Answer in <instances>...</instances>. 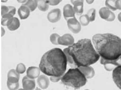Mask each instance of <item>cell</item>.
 I'll list each match as a JSON object with an SVG mask.
<instances>
[{
  "instance_id": "1",
  "label": "cell",
  "mask_w": 121,
  "mask_h": 90,
  "mask_svg": "<svg viewBox=\"0 0 121 90\" xmlns=\"http://www.w3.org/2000/svg\"><path fill=\"white\" fill-rule=\"evenodd\" d=\"M67 64V57L63 51L54 48L43 55L39 68L45 75L51 77H62L66 72Z\"/></svg>"
},
{
  "instance_id": "2",
  "label": "cell",
  "mask_w": 121,
  "mask_h": 90,
  "mask_svg": "<svg viewBox=\"0 0 121 90\" xmlns=\"http://www.w3.org/2000/svg\"><path fill=\"white\" fill-rule=\"evenodd\" d=\"M93 45L101 58L115 61L121 57V38L114 34H98L92 38Z\"/></svg>"
},
{
  "instance_id": "3",
  "label": "cell",
  "mask_w": 121,
  "mask_h": 90,
  "mask_svg": "<svg viewBox=\"0 0 121 90\" xmlns=\"http://www.w3.org/2000/svg\"><path fill=\"white\" fill-rule=\"evenodd\" d=\"M67 49L78 68L91 65L97 62L100 57L94 49L90 39L78 40L76 43L69 46Z\"/></svg>"
},
{
  "instance_id": "4",
  "label": "cell",
  "mask_w": 121,
  "mask_h": 90,
  "mask_svg": "<svg viewBox=\"0 0 121 90\" xmlns=\"http://www.w3.org/2000/svg\"><path fill=\"white\" fill-rule=\"evenodd\" d=\"M61 81L63 85L78 90L86 85L87 79L78 68H74L69 69L65 73Z\"/></svg>"
},
{
  "instance_id": "5",
  "label": "cell",
  "mask_w": 121,
  "mask_h": 90,
  "mask_svg": "<svg viewBox=\"0 0 121 90\" xmlns=\"http://www.w3.org/2000/svg\"><path fill=\"white\" fill-rule=\"evenodd\" d=\"M100 64L104 65V68L107 71H111L117 66L121 65V59L119 58L115 61H110L100 58Z\"/></svg>"
},
{
  "instance_id": "6",
  "label": "cell",
  "mask_w": 121,
  "mask_h": 90,
  "mask_svg": "<svg viewBox=\"0 0 121 90\" xmlns=\"http://www.w3.org/2000/svg\"><path fill=\"white\" fill-rule=\"evenodd\" d=\"M16 13V8L13 6H6L2 5L1 7L2 19H9L13 17Z\"/></svg>"
},
{
  "instance_id": "7",
  "label": "cell",
  "mask_w": 121,
  "mask_h": 90,
  "mask_svg": "<svg viewBox=\"0 0 121 90\" xmlns=\"http://www.w3.org/2000/svg\"><path fill=\"white\" fill-rule=\"evenodd\" d=\"M99 15L102 19L109 22L113 21L116 19L114 13L106 7L100 9Z\"/></svg>"
},
{
  "instance_id": "8",
  "label": "cell",
  "mask_w": 121,
  "mask_h": 90,
  "mask_svg": "<svg viewBox=\"0 0 121 90\" xmlns=\"http://www.w3.org/2000/svg\"><path fill=\"white\" fill-rule=\"evenodd\" d=\"M67 26L69 30L73 34H78L81 30V24L76 18H71L67 21Z\"/></svg>"
},
{
  "instance_id": "9",
  "label": "cell",
  "mask_w": 121,
  "mask_h": 90,
  "mask_svg": "<svg viewBox=\"0 0 121 90\" xmlns=\"http://www.w3.org/2000/svg\"><path fill=\"white\" fill-rule=\"evenodd\" d=\"M58 45H63L66 46H71L74 44L73 37L71 34H63L62 36H60L58 38Z\"/></svg>"
},
{
  "instance_id": "10",
  "label": "cell",
  "mask_w": 121,
  "mask_h": 90,
  "mask_svg": "<svg viewBox=\"0 0 121 90\" xmlns=\"http://www.w3.org/2000/svg\"><path fill=\"white\" fill-rule=\"evenodd\" d=\"M61 18V11L59 8H54L51 10L47 15V19L51 23H56Z\"/></svg>"
},
{
  "instance_id": "11",
  "label": "cell",
  "mask_w": 121,
  "mask_h": 90,
  "mask_svg": "<svg viewBox=\"0 0 121 90\" xmlns=\"http://www.w3.org/2000/svg\"><path fill=\"white\" fill-rule=\"evenodd\" d=\"M112 78L116 86L121 90V65L113 70Z\"/></svg>"
},
{
  "instance_id": "12",
  "label": "cell",
  "mask_w": 121,
  "mask_h": 90,
  "mask_svg": "<svg viewBox=\"0 0 121 90\" xmlns=\"http://www.w3.org/2000/svg\"><path fill=\"white\" fill-rule=\"evenodd\" d=\"M22 84L23 89L25 90H34L35 88V82L34 79H30L24 76L22 79Z\"/></svg>"
},
{
  "instance_id": "13",
  "label": "cell",
  "mask_w": 121,
  "mask_h": 90,
  "mask_svg": "<svg viewBox=\"0 0 121 90\" xmlns=\"http://www.w3.org/2000/svg\"><path fill=\"white\" fill-rule=\"evenodd\" d=\"M63 16L65 19L67 21L69 18H75V12L73 7L70 4H67L63 7Z\"/></svg>"
},
{
  "instance_id": "14",
  "label": "cell",
  "mask_w": 121,
  "mask_h": 90,
  "mask_svg": "<svg viewBox=\"0 0 121 90\" xmlns=\"http://www.w3.org/2000/svg\"><path fill=\"white\" fill-rule=\"evenodd\" d=\"M40 68L37 67L31 66L29 67L26 71V76L30 79H35L38 78L40 76Z\"/></svg>"
},
{
  "instance_id": "15",
  "label": "cell",
  "mask_w": 121,
  "mask_h": 90,
  "mask_svg": "<svg viewBox=\"0 0 121 90\" xmlns=\"http://www.w3.org/2000/svg\"><path fill=\"white\" fill-rule=\"evenodd\" d=\"M20 26L19 19L16 17H13L9 19L7 22L6 26L10 31H15L17 30Z\"/></svg>"
},
{
  "instance_id": "16",
  "label": "cell",
  "mask_w": 121,
  "mask_h": 90,
  "mask_svg": "<svg viewBox=\"0 0 121 90\" xmlns=\"http://www.w3.org/2000/svg\"><path fill=\"white\" fill-rule=\"evenodd\" d=\"M78 68L81 71V72L85 75L86 79H92L94 76V69L92 67L90 66H80Z\"/></svg>"
},
{
  "instance_id": "17",
  "label": "cell",
  "mask_w": 121,
  "mask_h": 90,
  "mask_svg": "<svg viewBox=\"0 0 121 90\" xmlns=\"http://www.w3.org/2000/svg\"><path fill=\"white\" fill-rule=\"evenodd\" d=\"M37 83L38 86L42 89L45 90L47 88L48 86H49V79L47 76H46L45 75H40L38 78Z\"/></svg>"
},
{
  "instance_id": "18",
  "label": "cell",
  "mask_w": 121,
  "mask_h": 90,
  "mask_svg": "<svg viewBox=\"0 0 121 90\" xmlns=\"http://www.w3.org/2000/svg\"><path fill=\"white\" fill-rule=\"evenodd\" d=\"M84 1H71L72 4H73V10L77 15H81L84 12Z\"/></svg>"
},
{
  "instance_id": "19",
  "label": "cell",
  "mask_w": 121,
  "mask_h": 90,
  "mask_svg": "<svg viewBox=\"0 0 121 90\" xmlns=\"http://www.w3.org/2000/svg\"><path fill=\"white\" fill-rule=\"evenodd\" d=\"M17 12L20 19H25L29 16L30 10L26 6H24L23 4H22L20 7V8L18 9Z\"/></svg>"
},
{
  "instance_id": "20",
  "label": "cell",
  "mask_w": 121,
  "mask_h": 90,
  "mask_svg": "<svg viewBox=\"0 0 121 90\" xmlns=\"http://www.w3.org/2000/svg\"><path fill=\"white\" fill-rule=\"evenodd\" d=\"M63 52L66 55V57H67V63L69 64V65L71 67H72V68H77V65L76 64L75 61L73 58H72V56L69 55V51H68L67 48L66 49H63Z\"/></svg>"
},
{
  "instance_id": "21",
  "label": "cell",
  "mask_w": 121,
  "mask_h": 90,
  "mask_svg": "<svg viewBox=\"0 0 121 90\" xmlns=\"http://www.w3.org/2000/svg\"><path fill=\"white\" fill-rule=\"evenodd\" d=\"M24 6H26L28 7L30 11L33 12L34 11L37 7H38V1H35V0H29V1H27V2L25 4H22Z\"/></svg>"
},
{
  "instance_id": "22",
  "label": "cell",
  "mask_w": 121,
  "mask_h": 90,
  "mask_svg": "<svg viewBox=\"0 0 121 90\" xmlns=\"http://www.w3.org/2000/svg\"><path fill=\"white\" fill-rule=\"evenodd\" d=\"M38 8L40 11L45 12L48 10L49 8V2L48 1H38Z\"/></svg>"
},
{
  "instance_id": "23",
  "label": "cell",
  "mask_w": 121,
  "mask_h": 90,
  "mask_svg": "<svg viewBox=\"0 0 121 90\" xmlns=\"http://www.w3.org/2000/svg\"><path fill=\"white\" fill-rule=\"evenodd\" d=\"M105 6L110 11H116L117 10L116 7V1H110V0H107L105 1Z\"/></svg>"
},
{
  "instance_id": "24",
  "label": "cell",
  "mask_w": 121,
  "mask_h": 90,
  "mask_svg": "<svg viewBox=\"0 0 121 90\" xmlns=\"http://www.w3.org/2000/svg\"><path fill=\"white\" fill-rule=\"evenodd\" d=\"M79 21L81 25L83 26H86L90 23V21L87 15H81L79 18Z\"/></svg>"
},
{
  "instance_id": "25",
  "label": "cell",
  "mask_w": 121,
  "mask_h": 90,
  "mask_svg": "<svg viewBox=\"0 0 121 90\" xmlns=\"http://www.w3.org/2000/svg\"><path fill=\"white\" fill-rule=\"evenodd\" d=\"M87 16H88L90 22H93L95 19L96 16V10L94 8H91L87 11Z\"/></svg>"
},
{
  "instance_id": "26",
  "label": "cell",
  "mask_w": 121,
  "mask_h": 90,
  "mask_svg": "<svg viewBox=\"0 0 121 90\" xmlns=\"http://www.w3.org/2000/svg\"><path fill=\"white\" fill-rule=\"evenodd\" d=\"M60 36L57 34H53L50 36V41L52 42V44L55 45H58V38Z\"/></svg>"
},
{
  "instance_id": "27",
  "label": "cell",
  "mask_w": 121,
  "mask_h": 90,
  "mask_svg": "<svg viewBox=\"0 0 121 90\" xmlns=\"http://www.w3.org/2000/svg\"><path fill=\"white\" fill-rule=\"evenodd\" d=\"M16 70L17 72L19 73V74H22L26 71V67L23 64L20 63V64H19L17 65Z\"/></svg>"
},
{
  "instance_id": "28",
  "label": "cell",
  "mask_w": 121,
  "mask_h": 90,
  "mask_svg": "<svg viewBox=\"0 0 121 90\" xmlns=\"http://www.w3.org/2000/svg\"><path fill=\"white\" fill-rule=\"evenodd\" d=\"M20 76L19 73H17L16 70H14V69H12V70H10L7 73V77H16L20 79Z\"/></svg>"
},
{
  "instance_id": "29",
  "label": "cell",
  "mask_w": 121,
  "mask_h": 90,
  "mask_svg": "<svg viewBox=\"0 0 121 90\" xmlns=\"http://www.w3.org/2000/svg\"><path fill=\"white\" fill-rule=\"evenodd\" d=\"M7 86L10 90H17L19 87V82L11 83V82H7Z\"/></svg>"
},
{
  "instance_id": "30",
  "label": "cell",
  "mask_w": 121,
  "mask_h": 90,
  "mask_svg": "<svg viewBox=\"0 0 121 90\" xmlns=\"http://www.w3.org/2000/svg\"><path fill=\"white\" fill-rule=\"evenodd\" d=\"M62 77H54V76H51L50 77V80L53 82H58L60 80H61Z\"/></svg>"
},
{
  "instance_id": "31",
  "label": "cell",
  "mask_w": 121,
  "mask_h": 90,
  "mask_svg": "<svg viewBox=\"0 0 121 90\" xmlns=\"http://www.w3.org/2000/svg\"><path fill=\"white\" fill-rule=\"evenodd\" d=\"M62 1H60V0H56V1H54V0H53V1H48V2H49V4L51 6H56V5H57V4H58L60 3Z\"/></svg>"
},
{
  "instance_id": "32",
  "label": "cell",
  "mask_w": 121,
  "mask_h": 90,
  "mask_svg": "<svg viewBox=\"0 0 121 90\" xmlns=\"http://www.w3.org/2000/svg\"><path fill=\"white\" fill-rule=\"evenodd\" d=\"M116 7H117V10H121V0H118V1H116Z\"/></svg>"
},
{
  "instance_id": "33",
  "label": "cell",
  "mask_w": 121,
  "mask_h": 90,
  "mask_svg": "<svg viewBox=\"0 0 121 90\" xmlns=\"http://www.w3.org/2000/svg\"><path fill=\"white\" fill-rule=\"evenodd\" d=\"M118 19L119 21L121 22V12H120L118 15Z\"/></svg>"
},
{
  "instance_id": "34",
  "label": "cell",
  "mask_w": 121,
  "mask_h": 90,
  "mask_svg": "<svg viewBox=\"0 0 121 90\" xmlns=\"http://www.w3.org/2000/svg\"><path fill=\"white\" fill-rule=\"evenodd\" d=\"M1 30H2V36H3L4 35V34H5V31H4V28H3V27H2Z\"/></svg>"
},
{
  "instance_id": "35",
  "label": "cell",
  "mask_w": 121,
  "mask_h": 90,
  "mask_svg": "<svg viewBox=\"0 0 121 90\" xmlns=\"http://www.w3.org/2000/svg\"><path fill=\"white\" fill-rule=\"evenodd\" d=\"M86 1V2L87 3V4H93V3L94 2L93 0H92V1Z\"/></svg>"
},
{
  "instance_id": "36",
  "label": "cell",
  "mask_w": 121,
  "mask_h": 90,
  "mask_svg": "<svg viewBox=\"0 0 121 90\" xmlns=\"http://www.w3.org/2000/svg\"><path fill=\"white\" fill-rule=\"evenodd\" d=\"M19 3H22V4H24V3H26L27 2V1H17Z\"/></svg>"
},
{
  "instance_id": "37",
  "label": "cell",
  "mask_w": 121,
  "mask_h": 90,
  "mask_svg": "<svg viewBox=\"0 0 121 90\" xmlns=\"http://www.w3.org/2000/svg\"><path fill=\"white\" fill-rule=\"evenodd\" d=\"M35 90H40V88H36V89Z\"/></svg>"
},
{
  "instance_id": "38",
  "label": "cell",
  "mask_w": 121,
  "mask_h": 90,
  "mask_svg": "<svg viewBox=\"0 0 121 90\" xmlns=\"http://www.w3.org/2000/svg\"><path fill=\"white\" fill-rule=\"evenodd\" d=\"M18 90H24V89H22V88H20V89H19Z\"/></svg>"
},
{
  "instance_id": "39",
  "label": "cell",
  "mask_w": 121,
  "mask_h": 90,
  "mask_svg": "<svg viewBox=\"0 0 121 90\" xmlns=\"http://www.w3.org/2000/svg\"></svg>"
},
{
  "instance_id": "40",
  "label": "cell",
  "mask_w": 121,
  "mask_h": 90,
  "mask_svg": "<svg viewBox=\"0 0 121 90\" xmlns=\"http://www.w3.org/2000/svg\"></svg>"
}]
</instances>
